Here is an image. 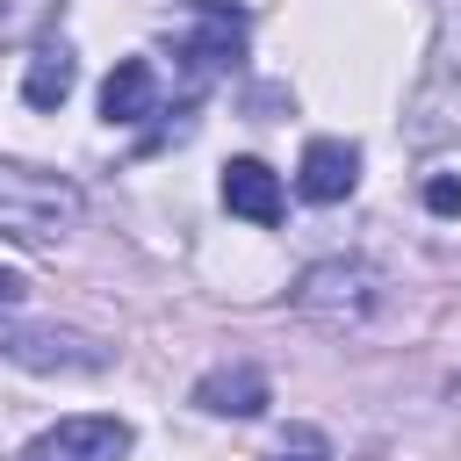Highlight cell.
Masks as SVG:
<instances>
[{
	"label": "cell",
	"mask_w": 461,
	"mask_h": 461,
	"mask_svg": "<svg viewBox=\"0 0 461 461\" xmlns=\"http://www.w3.org/2000/svg\"><path fill=\"white\" fill-rule=\"evenodd\" d=\"M86 194L79 180L50 173V166H22V158H0V238L14 245H50L79 223Z\"/></svg>",
	"instance_id": "1"
},
{
	"label": "cell",
	"mask_w": 461,
	"mask_h": 461,
	"mask_svg": "<svg viewBox=\"0 0 461 461\" xmlns=\"http://www.w3.org/2000/svg\"><path fill=\"white\" fill-rule=\"evenodd\" d=\"M22 295H29V281H22V274H14V267H0V310H14V303H22Z\"/></svg>",
	"instance_id": "15"
},
{
	"label": "cell",
	"mask_w": 461,
	"mask_h": 461,
	"mask_svg": "<svg viewBox=\"0 0 461 461\" xmlns=\"http://www.w3.org/2000/svg\"><path fill=\"white\" fill-rule=\"evenodd\" d=\"M130 454V425L122 418H58L50 432L29 439L22 461H122Z\"/></svg>",
	"instance_id": "5"
},
{
	"label": "cell",
	"mask_w": 461,
	"mask_h": 461,
	"mask_svg": "<svg viewBox=\"0 0 461 461\" xmlns=\"http://www.w3.org/2000/svg\"><path fill=\"white\" fill-rule=\"evenodd\" d=\"M101 115H108V122H144V115H158V72H151V58H122V65L108 72Z\"/></svg>",
	"instance_id": "10"
},
{
	"label": "cell",
	"mask_w": 461,
	"mask_h": 461,
	"mask_svg": "<svg viewBox=\"0 0 461 461\" xmlns=\"http://www.w3.org/2000/svg\"><path fill=\"white\" fill-rule=\"evenodd\" d=\"M295 310L324 331H346V324H367L382 310V274L367 259H317L303 281H295Z\"/></svg>",
	"instance_id": "2"
},
{
	"label": "cell",
	"mask_w": 461,
	"mask_h": 461,
	"mask_svg": "<svg viewBox=\"0 0 461 461\" xmlns=\"http://www.w3.org/2000/svg\"><path fill=\"white\" fill-rule=\"evenodd\" d=\"M411 144H461V22L439 29L425 86L411 101Z\"/></svg>",
	"instance_id": "3"
},
{
	"label": "cell",
	"mask_w": 461,
	"mask_h": 461,
	"mask_svg": "<svg viewBox=\"0 0 461 461\" xmlns=\"http://www.w3.org/2000/svg\"><path fill=\"white\" fill-rule=\"evenodd\" d=\"M0 353L22 360V367H101V346L72 339V331H0Z\"/></svg>",
	"instance_id": "9"
},
{
	"label": "cell",
	"mask_w": 461,
	"mask_h": 461,
	"mask_svg": "<svg viewBox=\"0 0 461 461\" xmlns=\"http://www.w3.org/2000/svg\"><path fill=\"white\" fill-rule=\"evenodd\" d=\"M274 461H331V439H324V432H310V425H295V432L274 447Z\"/></svg>",
	"instance_id": "13"
},
{
	"label": "cell",
	"mask_w": 461,
	"mask_h": 461,
	"mask_svg": "<svg viewBox=\"0 0 461 461\" xmlns=\"http://www.w3.org/2000/svg\"><path fill=\"white\" fill-rule=\"evenodd\" d=\"M223 209L245 223H281V180L259 158H230L223 166Z\"/></svg>",
	"instance_id": "8"
},
{
	"label": "cell",
	"mask_w": 461,
	"mask_h": 461,
	"mask_svg": "<svg viewBox=\"0 0 461 461\" xmlns=\"http://www.w3.org/2000/svg\"><path fill=\"white\" fill-rule=\"evenodd\" d=\"M425 209H432V216H461V180H447V173L425 180Z\"/></svg>",
	"instance_id": "14"
},
{
	"label": "cell",
	"mask_w": 461,
	"mask_h": 461,
	"mask_svg": "<svg viewBox=\"0 0 461 461\" xmlns=\"http://www.w3.org/2000/svg\"><path fill=\"white\" fill-rule=\"evenodd\" d=\"M194 403H202L209 418H252V411H267V375H259L252 360L209 367V375L194 382Z\"/></svg>",
	"instance_id": "7"
},
{
	"label": "cell",
	"mask_w": 461,
	"mask_h": 461,
	"mask_svg": "<svg viewBox=\"0 0 461 461\" xmlns=\"http://www.w3.org/2000/svg\"><path fill=\"white\" fill-rule=\"evenodd\" d=\"M72 86H79L72 43H36V50H29V72H22V101H29V108H65Z\"/></svg>",
	"instance_id": "11"
},
{
	"label": "cell",
	"mask_w": 461,
	"mask_h": 461,
	"mask_svg": "<svg viewBox=\"0 0 461 461\" xmlns=\"http://www.w3.org/2000/svg\"><path fill=\"white\" fill-rule=\"evenodd\" d=\"M58 0H0V43H14V36H29L43 14H50Z\"/></svg>",
	"instance_id": "12"
},
{
	"label": "cell",
	"mask_w": 461,
	"mask_h": 461,
	"mask_svg": "<svg viewBox=\"0 0 461 461\" xmlns=\"http://www.w3.org/2000/svg\"><path fill=\"white\" fill-rule=\"evenodd\" d=\"M245 58V7L238 0H194V29L180 36V65H187V94H202L216 72H230Z\"/></svg>",
	"instance_id": "4"
},
{
	"label": "cell",
	"mask_w": 461,
	"mask_h": 461,
	"mask_svg": "<svg viewBox=\"0 0 461 461\" xmlns=\"http://www.w3.org/2000/svg\"><path fill=\"white\" fill-rule=\"evenodd\" d=\"M353 180H360V151H353L346 137H310V144H303L295 187H303L310 202H346Z\"/></svg>",
	"instance_id": "6"
}]
</instances>
